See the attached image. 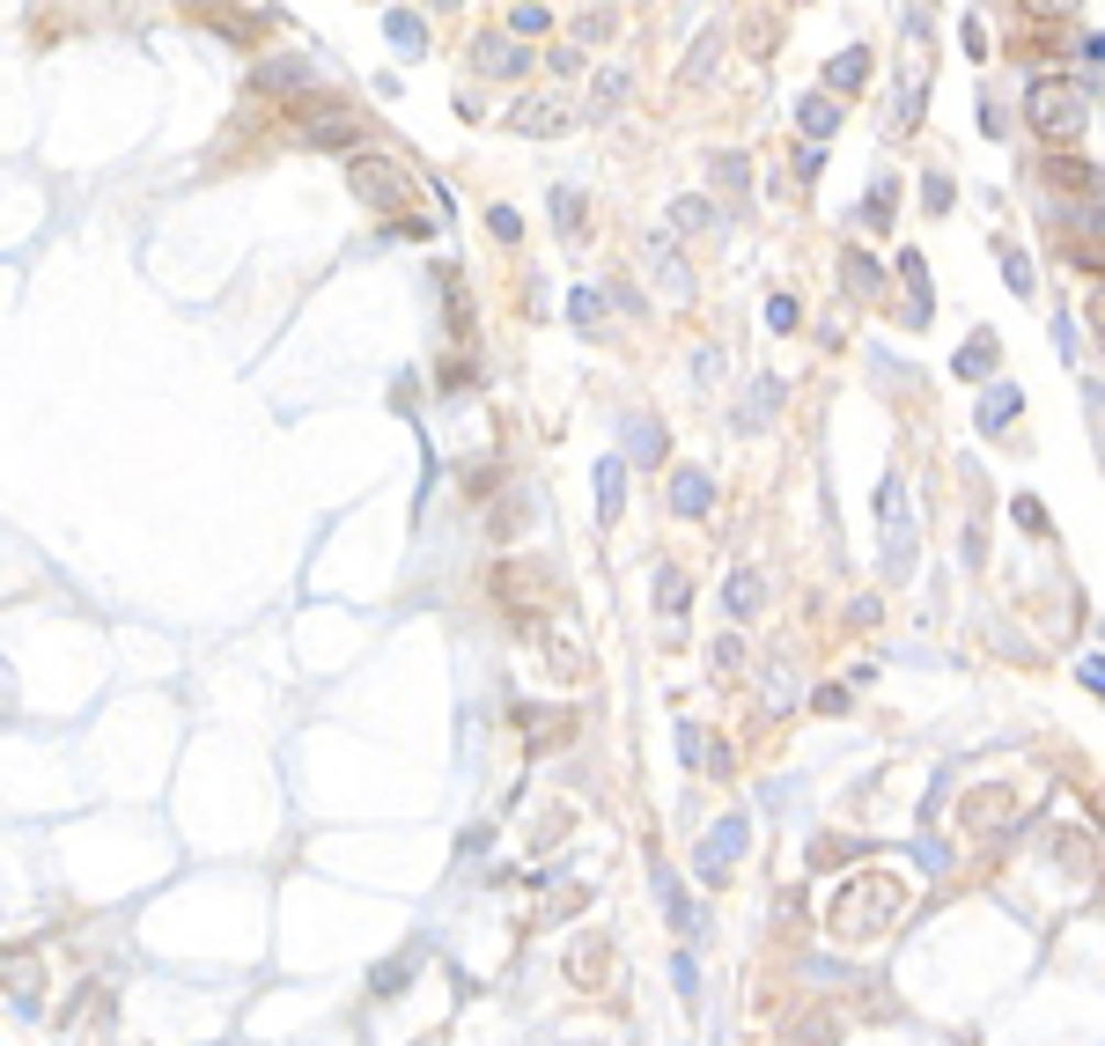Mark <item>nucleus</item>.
<instances>
[{"instance_id": "49", "label": "nucleus", "mask_w": 1105, "mask_h": 1046, "mask_svg": "<svg viewBox=\"0 0 1105 1046\" xmlns=\"http://www.w3.org/2000/svg\"><path fill=\"white\" fill-rule=\"evenodd\" d=\"M516 30H553V8H509Z\"/></svg>"}, {"instance_id": "41", "label": "nucleus", "mask_w": 1105, "mask_h": 1046, "mask_svg": "<svg viewBox=\"0 0 1105 1046\" xmlns=\"http://www.w3.org/2000/svg\"><path fill=\"white\" fill-rule=\"evenodd\" d=\"M796 317H804L796 295H766V324H774V332H796Z\"/></svg>"}, {"instance_id": "6", "label": "nucleus", "mask_w": 1105, "mask_h": 1046, "mask_svg": "<svg viewBox=\"0 0 1105 1046\" xmlns=\"http://www.w3.org/2000/svg\"><path fill=\"white\" fill-rule=\"evenodd\" d=\"M302 133H310V147H346V155L362 147V119H354L346 103H332V97L302 111Z\"/></svg>"}, {"instance_id": "37", "label": "nucleus", "mask_w": 1105, "mask_h": 1046, "mask_svg": "<svg viewBox=\"0 0 1105 1046\" xmlns=\"http://www.w3.org/2000/svg\"><path fill=\"white\" fill-rule=\"evenodd\" d=\"M612 30H619V15H612V8H583V15H575V37H583V45H605Z\"/></svg>"}, {"instance_id": "11", "label": "nucleus", "mask_w": 1105, "mask_h": 1046, "mask_svg": "<svg viewBox=\"0 0 1105 1046\" xmlns=\"http://www.w3.org/2000/svg\"><path fill=\"white\" fill-rule=\"evenodd\" d=\"M539 657H545L553 679H583V671H589V649L575 641V627H545L539 634Z\"/></svg>"}, {"instance_id": "23", "label": "nucleus", "mask_w": 1105, "mask_h": 1046, "mask_svg": "<svg viewBox=\"0 0 1105 1046\" xmlns=\"http://www.w3.org/2000/svg\"><path fill=\"white\" fill-rule=\"evenodd\" d=\"M619 502H627V464H619V458H605V464H597V516L612 524V516H619Z\"/></svg>"}, {"instance_id": "28", "label": "nucleus", "mask_w": 1105, "mask_h": 1046, "mask_svg": "<svg viewBox=\"0 0 1105 1046\" xmlns=\"http://www.w3.org/2000/svg\"><path fill=\"white\" fill-rule=\"evenodd\" d=\"M774 406H782V384H774V376H760V384H752V398L737 406V428H760Z\"/></svg>"}, {"instance_id": "33", "label": "nucleus", "mask_w": 1105, "mask_h": 1046, "mask_svg": "<svg viewBox=\"0 0 1105 1046\" xmlns=\"http://www.w3.org/2000/svg\"><path fill=\"white\" fill-rule=\"evenodd\" d=\"M553 221H561L567 244H583V192H575V185H561V192H553Z\"/></svg>"}, {"instance_id": "36", "label": "nucleus", "mask_w": 1105, "mask_h": 1046, "mask_svg": "<svg viewBox=\"0 0 1105 1046\" xmlns=\"http://www.w3.org/2000/svg\"><path fill=\"white\" fill-rule=\"evenodd\" d=\"M708 177H715V192H744V185H752V163H744V155H715Z\"/></svg>"}, {"instance_id": "13", "label": "nucleus", "mask_w": 1105, "mask_h": 1046, "mask_svg": "<svg viewBox=\"0 0 1105 1046\" xmlns=\"http://www.w3.org/2000/svg\"><path fill=\"white\" fill-rule=\"evenodd\" d=\"M1017 811H1009V789H981L973 803H958V826L965 833H1003Z\"/></svg>"}, {"instance_id": "30", "label": "nucleus", "mask_w": 1105, "mask_h": 1046, "mask_svg": "<svg viewBox=\"0 0 1105 1046\" xmlns=\"http://www.w3.org/2000/svg\"><path fill=\"white\" fill-rule=\"evenodd\" d=\"M995 354H1003V340H995V332L965 340V346H958V376H987V368H995Z\"/></svg>"}, {"instance_id": "9", "label": "nucleus", "mask_w": 1105, "mask_h": 1046, "mask_svg": "<svg viewBox=\"0 0 1105 1046\" xmlns=\"http://www.w3.org/2000/svg\"><path fill=\"white\" fill-rule=\"evenodd\" d=\"M619 442H627V458H619V464H663V450H671V428H663L656 414H627Z\"/></svg>"}, {"instance_id": "8", "label": "nucleus", "mask_w": 1105, "mask_h": 1046, "mask_svg": "<svg viewBox=\"0 0 1105 1046\" xmlns=\"http://www.w3.org/2000/svg\"><path fill=\"white\" fill-rule=\"evenodd\" d=\"M744 840H752V826H744V818H722V826L700 840V877H708V884H722V877H730V862L744 855Z\"/></svg>"}, {"instance_id": "44", "label": "nucleus", "mask_w": 1105, "mask_h": 1046, "mask_svg": "<svg viewBox=\"0 0 1105 1046\" xmlns=\"http://www.w3.org/2000/svg\"><path fill=\"white\" fill-rule=\"evenodd\" d=\"M722 368H730V362H722L715 346H700V354H693V376H700V390H715V384H722Z\"/></svg>"}, {"instance_id": "7", "label": "nucleus", "mask_w": 1105, "mask_h": 1046, "mask_svg": "<svg viewBox=\"0 0 1105 1046\" xmlns=\"http://www.w3.org/2000/svg\"><path fill=\"white\" fill-rule=\"evenodd\" d=\"M516 730L531 737L539 752H561V745L583 730V723H575V707H516Z\"/></svg>"}, {"instance_id": "47", "label": "nucleus", "mask_w": 1105, "mask_h": 1046, "mask_svg": "<svg viewBox=\"0 0 1105 1046\" xmlns=\"http://www.w3.org/2000/svg\"><path fill=\"white\" fill-rule=\"evenodd\" d=\"M921 207L943 214V207H951V177H929V185H921Z\"/></svg>"}, {"instance_id": "46", "label": "nucleus", "mask_w": 1105, "mask_h": 1046, "mask_svg": "<svg viewBox=\"0 0 1105 1046\" xmlns=\"http://www.w3.org/2000/svg\"><path fill=\"white\" fill-rule=\"evenodd\" d=\"M1003 280H1009V288H1017V295H1031V266H1025V258H1017V251H1003Z\"/></svg>"}, {"instance_id": "24", "label": "nucleus", "mask_w": 1105, "mask_h": 1046, "mask_svg": "<svg viewBox=\"0 0 1105 1046\" xmlns=\"http://www.w3.org/2000/svg\"><path fill=\"white\" fill-rule=\"evenodd\" d=\"M760 597H766V583L752 575V568H737L730 583H722V605H730L737 619H752V612H760Z\"/></svg>"}, {"instance_id": "1", "label": "nucleus", "mask_w": 1105, "mask_h": 1046, "mask_svg": "<svg viewBox=\"0 0 1105 1046\" xmlns=\"http://www.w3.org/2000/svg\"><path fill=\"white\" fill-rule=\"evenodd\" d=\"M899 914H907V884L892 870H862L826 900V936H833V944H870V936H884Z\"/></svg>"}, {"instance_id": "32", "label": "nucleus", "mask_w": 1105, "mask_h": 1046, "mask_svg": "<svg viewBox=\"0 0 1105 1046\" xmlns=\"http://www.w3.org/2000/svg\"><path fill=\"white\" fill-rule=\"evenodd\" d=\"M737 30H744V45H752V52H774L782 15H774V8H744V23H737Z\"/></svg>"}, {"instance_id": "38", "label": "nucleus", "mask_w": 1105, "mask_h": 1046, "mask_svg": "<svg viewBox=\"0 0 1105 1046\" xmlns=\"http://www.w3.org/2000/svg\"><path fill=\"white\" fill-rule=\"evenodd\" d=\"M848 855H862V840H833V833H826V840H810V862H818V870H840Z\"/></svg>"}, {"instance_id": "18", "label": "nucleus", "mask_w": 1105, "mask_h": 1046, "mask_svg": "<svg viewBox=\"0 0 1105 1046\" xmlns=\"http://www.w3.org/2000/svg\"><path fill=\"white\" fill-rule=\"evenodd\" d=\"M199 23H207V30H229L236 45H258V37L273 30V15H244V8H199Z\"/></svg>"}, {"instance_id": "40", "label": "nucleus", "mask_w": 1105, "mask_h": 1046, "mask_svg": "<svg viewBox=\"0 0 1105 1046\" xmlns=\"http://www.w3.org/2000/svg\"><path fill=\"white\" fill-rule=\"evenodd\" d=\"M892 199H899V192H892V177H877V185H870V207H862V221H870V229H892Z\"/></svg>"}, {"instance_id": "26", "label": "nucleus", "mask_w": 1105, "mask_h": 1046, "mask_svg": "<svg viewBox=\"0 0 1105 1046\" xmlns=\"http://www.w3.org/2000/svg\"><path fill=\"white\" fill-rule=\"evenodd\" d=\"M384 30H391V45L406 52V59H413V52H428V23H420L413 8H391V15H384Z\"/></svg>"}, {"instance_id": "5", "label": "nucleus", "mask_w": 1105, "mask_h": 1046, "mask_svg": "<svg viewBox=\"0 0 1105 1046\" xmlns=\"http://www.w3.org/2000/svg\"><path fill=\"white\" fill-rule=\"evenodd\" d=\"M612 973H619V950H612V936H575V950H567V980L583 988V995H605L612 988Z\"/></svg>"}, {"instance_id": "51", "label": "nucleus", "mask_w": 1105, "mask_h": 1046, "mask_svg": "<svg viewBox=\"0 0 1105 1046\" xmlns=\"http://www.w3.org/2000/svg\"><path fill=\"white\" fill-rule=\"evenodd\" d=\"M671 980H678V995H686V1002L700 995V973H693V958H678V966H671Z\"/></svg>"}, {"instance_id": "25", "label": "nucleus", "mask_w": 1105, "mask_h": 1046, "mask_svg": "<svg viewBox=\"0 0 1105 1046\" xmlns=\"http://www.w3.org/2000/svg\"><path fill=\"white\" fill-rule=\"evenodd\" d=\"M715 52H722V30H700V45H693V59L678 67V89H700L715 74Z\"/></svg>"}, {"instance_id": "31", "label": "nucleus", "mask_w": 1105, "mask_h": 1046, "mask_svg": "<svg viewBox=\"0 0 1105 1046\" xmlns=\"http://www.w3.org/2000/svg\"><path fill=\"white\" fill-rule=\"evenodd\" d=\"M1009 414H1017V390L995 384V390L981 398V414H973V420H981V436H995V428H1009Z\"/></svg>"}, {"instance_id": "29", "label": "nucleus", "mask_w": 1105, "mask_h": 1046, "mask_svg": "<svg viewBox=\"0 0 1105 1046\" xmlns=\"http://www.w3.org/2000/svg\"><path fill=\"white\" fill-rule=\"evenodd\" d=\"M899 273H907V295H914V324H929V266H921V251H899Z\"/></svg>"}, {"instance_id": "20", "label": "nucleus", "mask_w": 1105, "mask_h": 1046, "mask_svg": "<svg viewBox=\"0 0 1105 1046\" xmlns=\"http://www.w3.org/2000/svg\"><path fill=\"white\" fill-rule=\"evenodd\" d=\"M472 59H479V74H523V67H531V52H523V45H501V37H479V45H472Z\"/></svg>"}, {"instance_id": "10", "label": "nucleus", "mask_w": 1105, "mask_h": 1046, "mask_svg": "<svg viewBox=\"0 0 1105 1046\" xmlns=\"http://www.w3.org/2000/svg\"><path fill=\"white\" fill-rule=\"evenodd\" d=\"M295 89H318V67L310 59H266L251 74V97H295Z\"/></svg>"}, {"instance_id": "2", "label": "nucleus", "mask_w": 1105, "mask_h": 1046, "mask_svg": "<svg viewBox=\"0 0 1105 1046\" xmlns=\"http://www.w3.org/2000/svg\"><path fill=\"white\" fill-rule=\"evenodd\" d=\"M1025 119L1039 141H1076L1083 119H1091V81H1076V74H1039L1025 97Z\"/></svg>"}, {"instance_id": "3", "label": "nucleus", "mask_w": 1105, "mask_h": 1046, "mask_svg": "<svg viewBox=\"0 0 1105 1046\" xmlns=\"http://www.w3.org/2000/svg\"><path fill=\"white\" fill-rule=\"evenodd\" d=\"M354 192H362L376 214H406V221H398L406 236L428 229V221H420V199H413V177L391 170V155H354Z\"/></svg>"}, {"instance_id": "53", "label": "nucleus", "mask_w": 1105, "mask_h": 1046, "mask_svg": "<svg viewBox=\"0 0 1105 1046\" xmlns=\"http://www.w3.org/2000/svg\"><path fill=\"white\" fill-rule=\"evenodd\" d=\"M818 163H826V147H810V141L796 147V177H818Z\"/></svg>"}, {"instance_id": "4", "label": "nucleus", "mask_w": 1105, "mask_h": 1046, "mask_svg": "<svg viewBox=\"0 0 1105 1046\" xmlns=\"http://www.w3.org/2000/svg\"><path fill=\"white\" fill-rule=\"evenodd\" d=\"M494 605L509 612V619H545V597H553V575H545V560H501L487 575Z\"/></svg>"}, {"instance_id": "14", "label": "nucleus", "mask_w": 1105, "mask_h": 1046, "mask_svg": "<svg viewBox=\"0 0 1105 1046\" xmlns=\"http://www.w3.org/2000/svg\"><path fill=\"white\" fill-rule=\"evenodd\" d=\"M656 900H663V914H671V928H678V936H700V906L686 900V884H678V870H671V862H656Z\"/></svg>"}, {"instance_id": "50", "label": "nucleus", "mask_w": 1105, "mask_h": 1046, "mask_svg": "<svg viewBox=\"0 0 1105 1046\" xmlns=\"http://www.w3.org/2000/svg\"><path fill=\"white\" fill-rule=\"evenodd\" d=\"M715 663H722V671H737V663H744V641H737V634H722V641H715Z\"/></svg>"}, {"instance_id": "34", "label": "nucleus", "mask_w": 1105, "mask_h": 1046, "mask_svg": "<svg viewBox=\"0 0 1105 1046\" xmlns=\"http://www.w3.org/2000/svg\"><path fill=\"white\" fill-rule=\"evenodd\" d=\"M840 273H848V295H877V258L870 251H840Z\"/></svg>"}, {"instance_id": "17", "label": "nucleus", "mask_w": 1105, "mask_h": 1046, "mask_svg": "<svg viewBox=\"0 0 1105 1046\" xmlns=\"http://www.w3.org/2000/svg\"><path fill=\"white\" fill-rule=\"evenodd\" d=\"M671 509H678V516H708L715 509V480H708V472H693V464H686V472H671Z\"/></svg>"}, {"instance_id": "16", "label": "nucleus", "mask_w": 1105, "mask_h": 1046, "mask_svg": "<svg viewBox=\"0 0 1105 1046\" xmlns=\"http://www.w3.org/2000/svg\"><path fill=\"white\" fill-rule=\"evenodd\" d=\"M649 273H656L663 288H671V302H686V295H693V280H686V258L671 251V236H663V229L649 236Z\"/></svg>"}, {"instance_id": "19", "label": "nucleus", "mask_w": 1105, "mask_h": 1046, "mask_svg": "<svg viewBox=\"0 0 1105 1046\" xmlns=\"http://www.w3.org/2000/svg\"><path fill=\"white\" fill-rule=\"evenodd\" d=\"M796 125H804L810 147L833 141V133H840V103H833V97H804V103H796Z\"/></svg>"}, {"instance_id": "15", "label": "nucleus", "mask_w": 1105, "mask_h": 1046, "mask_svg": "<svg viewBox=\"0 0 1105 1046\" xmlns=\"http://www.w3.org/2000/svg\"><path fill=\"white\" fill-rule=\"evenodd\" d=\"M0 995L15 1002L23 1017H37V958H30V950L23 958H0Z\"/></svg>"}, {"instance_id": "48", "label": "nucleus", "mask_w": 1105, "mask_h": 1046, "mask_svg": "<svg viewBox=\"0 0 1105 1046\" xmlns=\"http://www.w3.org/2000/svg\"><path fill=\"white\" fill-rule=\"evenodd\" d=\"M406 988V958H391V966H376V995H398Z\"/></svg>"}, {"instance_id": "43", "label": "nucleus", "mask_w": 1105, "mask_h": 1046, "mask_svg": "<svg viewBox=\"0 0 1105 1046\" xmlns=\"http://www.w3.org/2000/svg\"><path fill=\"white\" fill-rule=\"evenodd\" d=\"M1054 185H1076V192H1091V185H1098V170H1091V163H1069V155H1054Z\"/></svg>"}, {"instance_id": "35", "label": "nucleus", "mask_w": 1105, "mask_h": 1046, "mask_svg": "<svg viewBox=\"0 0 1105 1046\" xmlns=\"http://www.w3.org/2000/svg\"><path fill=\"white\" fill-rule=\"evenodd\" d=\"M826 81H833V89H862V81H870V52H840V59H833V67H826Z\"/></svg>"}, {"instance_id": "52", "label": "nucleus", "mask_w": 1105, "mask_h": 1046, "mask_svg": "<svg viewBox=\"0 0 1105 1046\" xmlns=\"http://www.w3.org/2000/svg\"><path fill=\"white\" fill-rule=\"evenodd\" d=\"M494 236H501V244H516V236H523V221H516L509 207H494Z\"/></svg>"}, {"instance_id": "27", "label": "nucleus", "mask_w": 1105, "mask_h": 1046, "mask_svg": "<svg viewBox=\"0 0 1105 1046\" xmlns=\"http://www.w3.org/2000/svg\"><path fill=\"white\" fill-rule=\"evenodd\" d=\"M788 1039H796V1046H833L840 1039V1017H833V1010H810V1017L788 1024Z\"/></svg>"}, {"instance_id": "45", "label": "nucleus", "mask_w": 1105, "mask_h": 1046, "mask_svg": "<svg viewBox=\"0 0 1105 1046\" xmlns=\"http://www.w3.org/2000/svg\"><path fill=\"white\" fill-rule=\"evenodd\" d=\"M567 317H575V324H597V317H605V295H597V288H583L575 302H567Z\"/></svg>"}, {"instance_id": "12", "label": "nucleus", "mask_w": 1105, "mask_h": 1046, "mask_svg": "<svg viewBox=\"0 0 1105 1046\" xmlns=\"http://www.w3.org/2000/svg\"><path fill=\"white\" fill-rule=\"evenodd\" d=\"M884 568H892V575L914 568V524H907V509H899L892 487H884Z\"/></svg>"}, {"instance_id": "22", "label": "nucleus", "mask_w": 1105, "mask_h": 1046, "mask_svg": "<svg viewBox=\"0 0 1105 1046\" xmlns=\"http://www.w3.org/2000/svg\"><path fill=\"white\" fill-rule=\"evenodd\" d=\"M567 119H575V111H567V103H553V97H531V103H516V133H561V125Z\"/></svg>"}, {"instance_id": "42", "label": "nucleus", "mask_w": 1105, "mask_h": 1046, "mask_svg": "<svg viewBox=\"0 0 1105 1046\" xmlns=\"http://www.w3.org/2000/svg\"><path fill=\"white\" fill-rule=\"evenodd\" d=\"M656 605H663V612L686 605V575H678V568H656Z\"/></svg>"}, {"instance_id": "39", "label": "nucleus", "mask_w": 1105, "mask_h": 1046, "mask_svg": "<svg viewBox=\"0 0 1105 1046\" xmlns=\"http://www.w3.org/2000/svg\"><path fill=\"white\" fill-rule=\"evenodd\" d=\"M671 229H686V236L693 229H715V207L708 199H678V207H671Z\"/></svg>"}, {"instance_id": "21", "label": "nucleus", "mask_w": 1105, "mask_h": 1046, "mask_svg": "<svg viewBox=\"0 0 1105 1046\" xmlns=\"http://www.w3.org/2000/svg\"><path fill=\"white\" fill-rule=\"evenodd\" d=\"M627 89H634V74H627V67H597V74H589V111H619Z\"/></svg>"}]
</instances>
